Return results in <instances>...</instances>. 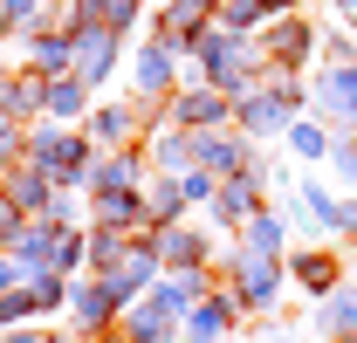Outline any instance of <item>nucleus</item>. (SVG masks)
<instances>
[{"mask_svg":"<svg viewBox=\"0 0 357 343\" xmlns=\"http://www.w3.org/2000/svg\"><path fill=\"white\" fill-rule=\"evenodd\" d=\"M220 282L241 296V316L248 323H275L282 316V289H289V268L282 261H261L248 247H227L220 254Z\"/></svg>","mask_w":357,"mask_h":343,"instance_id":"f257e3e1","label":"nucleus"},{"mask_svg":"<svg viewBox=\"0 0 357 343\" xmlns=\"http://www.w3.org/2000/svg\"><path fill=\"white\" fill-rule=\"evenodd\" d=\"M178 83H185V62H178L172 48H158L151 35H144V42L131 48V62H124V96H131L137 110L158 124V117H165V103L178 96Z\"/></svg>","mask_w":357,"mask_h":343,"instance_id":"f03ea898","label":"nucleus"},{"mask_svg":"<svg viewBox=\"0 0 357 343\" xmlns=\"http://www.w3.org/2000/svg\"><path fill=\"white\" fill-rule=\"evenodd\" d=\"M282 268H289V282H296L310 302H330L344 282H351V261H344V247H337V241H303V247H289V261H282Z\"/></svg>","mask_w":357,"mask_h":343,"instance_id":"7ed1b4c3","label":"nucleus"},{"mask_svg":"<svg viewBox=\"0 0 357 343\" xmlns=\"http://www.w3.org/2000/svg\"><path fill=\"white\" fill-rule=\"evenodd\" d=\"M316 35H323V21L289 14V21H268L261 35H255V48H261L268 69H296V76H310V69H316Z\"/></svg>","mask_w":357,"mask_h":343,"instance_id":"20e7f679","label":"nucleus"},{"mask_svg":"<svg viewBox=\"0 0 357 343\" xmlns=\"http://www.w3.org/2000/svg\"><path fill=\"white\" fill-rule=\"evenodd\" d=\"M310 117H323V124H330V137L357 130V62L310 69Z\"/></svg>","mask_w":357,"mask_h":343,"instance_id":"39448f33","label":"nucleus"},{"mask_svg":"<svg viewBox=\"0 0 357 343\" xmlns=\"http://www.w3.org/2000/svg\"><path fill=\"white\" fill-rule=\"evenodd\" d=\"M69 76L96 96L110 76H124V42H117L110 28H76V35H69Z\"/></svg>","mask_w":357,"mask_h":343,"instance_id":"423d86ee","label":"nucleus"},{"mask_svg":"<svg viewBox=\"0 0 357 343\" xmlns=\"http://www.w3.org/2000/svg\"><path fill=\"white\" fill-rule=\"evenodd\" d=\"M151 247H158V261H165V275L220 268V234H206V227H192V220H178V227H158V234H151Z\"/></svg>","mask_w":357,"mask_h":343,"instance_id":"0eeeda50","label":"nucleus"},{"mask_svg":"<svg viewBox=\"0 0 357 343\" xmlns=\"http://www.w3.org/2000/svg\"><path fill=\"white\" fill-rule=\"evenodd\" d=\"M192 165H206L213 178H234V172H261V144H248L241 130H192Z\"/></svg>","mask_w":357,"mask_h":343,"instance_id":"6e6552de","label":"nucleus"},{"mask_svg":"<svg viewBox=\"0 0 357 343\" xmlns=\"http://www.w3.org/2000/svg\"><path fill=\"white\" fill-rule=\"evenodd\" d=\"M83 130H89V144H96V151H131V144H144L151 117L137 110L131 96H110V103H96V110H89Z\"/></svg>","mask_w":357,"mask_h":343,"instance_id":"1a4fd4ad","label":"nucleus"},{"mask_svg":"<svg viewBox=\"0 0 357 343\" xmlns=\"http://www.w3.org/2000/svg\"><path fill=\"white\" fill-rule=\"evenodd\" d=\"M268 206V185L261 172H234V178H220V192H213V206H206V220H213V234H241L248 220Z\"/></svg>","mask_w":357,"mask_h":343,"instance_id":"9d476101","label":"nucleus"},{"mask_svg":"<svg viewBox=\"0 0 357 343\" xmlns=\"http://www.w3.org/2000/svg\"><path fill=\"white\" fill-rule=\"evenodd\" d=\"M158 275H165V261H158V247H151V234H137L131 247H124V261H117L110 275H96V282H110V296L131 309L137 296H151V289H158Z\"/></svg>","mask_w":357,"mask_h":343,"instance_id":"9b49d317","label":"nucleus"},{"mask_svg":"<svg viewBox=\"0 0 357 343\" xmlns=\"http://www.w3.org/2000/svg\"><path fill=\"white\" fill-rule=\"evenodd\" d=\"M165 117L178 130H227L234 124V96H220L213 83H178V96L165 103Z\"/></svg>","mask_w":357,"mask_h":343,"instance_id":"f8f14e48","label":"nucleus"},{"mask_svg":"<svg viewBox=\"0 0 357 343\" xmlns=\"http://www.w3.org/2000/svg\"><path fill=\"white\" fill-rule=\"evenodd\" d=\"M117 316H124V302L110 296V282H96V275H76L69 282V323H76V337L117 330Z\"/></svg>","mask_w":357,"mask_h":343,"instance_id":"ddd939ff","label":"nucleus"},{"mask_svg":"<svg viewBox=\"0 0 357 343\" xmlns=\"http://www.w3.org/2000/svg\"><path fill=\"white\" fill-rule=\"evenodd\" d=\"M0 199H7L21 220H48V206H55V178H48L42 165H28V158H21V165L0 172Z\"/></svg>","mask_w":357,"mask_h":343,"instance_id":"4468645a","label":"nucleus"},{"mask_svg":"<svg viewBox=\"0 0 357 343\" xmlns=\"http://www.w3.org/2000/svg\"><path fill=\"white\" fill-rule=\"evenodd\" d=\"M289 124H296V117H289V110H282V103H275L261 83L248 89V96H234V130H241L248 144H275Z\"/></svg>","mask_w":357,"mask_h":343,"instance_id":"2eb2a0df","label":"nucleus"},{"mask_svg":"<svg viewBox=\"0 0 357 343\" xmlns=\"http://www.w3.org/2000/svg\"><path fill=\"white\" fill-rule=\"evenodd\" d=\"M137 21H144V0H69V35L76 28H110L124 42V35H137Z\"/></svg>","mask_w":357,"mask_h":343,"instance_id":"dca6fc26","label":"nucleus"},{"mask_svg":"<svg viewBox=\"0 0 357 343\" xmlns=\"http://www.w3.org/2000/svg\"><path fill=\"white\" fill-rule=\"evenodd\" d=\"M144 158H151V172H165V178H185L192 172V130H178L172 117H158V124L144 130Z\"/></svg>","mask_w":357,"mask_h":343,"instance_id":"f3484780","label":"nucleus"},{"mask_svg":"<svg viewBox=\"0 0 357 343\" xmlns=\"http://www.w3.org/2000/svg\"><path fill=\"white\" fill-rule=\"evenodd\" d=\"M42 110H48V76L14 69V76L0 83V117H7V124H42Z\"/></svg>","mask_w":357,"mask_h":343,"instance_id":"a211bd4d","label":"nucleus"},{"mask_svg":"<svg viewBox=\"0 0 357 343\" xmlns=\"http://www.w3.org/2000/svg\"><path fill=\"white\" fill-rule=\"evenodd\" d=\"M117 337H124V343H178V316L158 309L151 296H137L131 309L117 316Z\"/></svg>","mask_w":357,"mask_h":343,"instance_id":"6ab92c4d","label":"nucleus"},{"mask_svg":"<svg viewBox=\"0 0 357 343\" xmlns=\"http://www.w3.org/2000/svg\"><path fill=\"white\" fill-rule=\"evenodd\" d=\"M234 247H248V254H261V261H289V220L275 213V199L234 234Z\"/></svg>","mask_w":357,"mask_h":343,"instance_id":"aec40b11","label":"nucleus"},{"mask_svg":"<svg viewBox=\"0 0 357 343\" xmlns=\"http://www.w3.org/2000/svg\"><path fill=\"white\" fill-rule=\"evenodd\" d=\"M178 220H192V206H185V185H178V178H165V172H151V185H144V234L178 227Z\"/></svg>","mask_w":357,"mask_h":343,"instance_id":"412c9836","label":"nucleus"},{"mask_svg":"<svg viewBox=\"0 0 357 343\" xmlns=\"http://www.w3.org/2000/svg\"><path fill=\"white\" fill-rule=\"evenodd\" d=\"M316 343H357V282H344L330 302H316Z\"/></svg>","mask_w":357,"mask_h":343,"instance_id":"4be33fe9","label":"nucleus"},{"mask_svg":"<svg viewBox=\"0 0 357 343\" xmlns=\"http://www.w3.org/2000/svg\"><path fill=\"white\" fill-rule=\"evenodd\" d=\"M55 247H62V227H48V220H21V234H14V261H21V275L55 268Z\"/></svg>","mask_w":357,"mask_h":343,"instance_id":"5701e85b","label":"nucleus"},{"mask_svg":"<svg viewBox=\"0 0 357 343\" xmlns=\"http://www.w3.org/2000/svg\"><path fill=\"white\" fill-rule=\"evenodd\" d=\"M21 69H35V76H69V35H62V28H35V35L21 42Z\"/></svg>","mask_w":357,"mask_h":343,"instance_id":"b1692460","label":"nucleus"},{"mask_svg":"<svg viewBox=\"0 0 357 343\" xmlns=\"http://www.w3.org/2000/svg\"><path fill=\"white\" fill-rule=\"evenodd\" d=\"M89 110H96V103H89V89L76 83V76H48V124H89Z\"/></svg>","mask_w":357,"mask_h":343,"instance_id":"393cba45","label":"nucleus"},{"mask_svg":"<svg viewBox=\"0 0 357 343\" xmlns=\"http://www.w3.org/2000/svg\"><path fill=\"white\" fill-rule=\"evenodd\" d=\"M282 144H289V158H303V165H330V124H323V117H296V124L282 130Z\"/></svg>","mask_w":357,"mask_h":343,"instance_id":"a878e982","label":"nucleus"},{"mask_svg":"<svg viewBox=\"0 0 357 343\" xmlns=\"http://www.w3.org/2000/svg\"><path fill=\"white\" fill-rule=\"evenodd\" d=\"M261 89L289 110V117H310V76H296V69H268V62H261Z\"/></svg>","mask_w":357,"mask_h":343,"instance_id":"bb28decb","label":"nucleus"},{"mask_svg":"<svg viewBox=\"0 0 357 343\" xmlns=\"http://www.w3.org/2000/svg\"><path fill=\"white\" fill-rule=\"evenodd\" d=\"M21 289L35 296L42 316H62L69 309V275H55V268H35V275H21Z\"/></svg>","mask_w":357,"mask_h":343,"instance_id":"cd10ccee","label":"nucleus"},{"mask_svg":"<svg viewBox=\"0 0 357 343\" xmlns=\"http://www.w3.org/2000/svg\"><path fill=\"white\" fill-rule=\"evenodd\" d=\"M42 21H48V0H0V35L7 42H28Z\"/></svg>","mask_w":357,"mask_h":343,"instance_id":"c85d7f7f","label":"nucleus"},{"mask_svg":"<svg viewBox=\"0 0 357 343\" xmlns=\"http://www.w3.org/2000/svg\"><path fill=\"white\" fill-rule=\"evenodd\" d=\"M137 234H110V227H89V275H110L117 261H124V247H131Z\"/></svg>","mask_w":357,"mask_h":343,"instance_id":"c756f323","label":"nucleus"},{"mask_svg":"<svg viewBox=\"0 0 357 343\" xmlns=\"http://www.w3.org/2000/svg\"><path fill=\"white\" fill-rule=\"evenodd\" d=\"M337 62H357V35L337 28V21H323V35H316V69H337Z\"/></svg>","mask_w":357,"mask_h":343,"instance_id":"7c9ffc66","label":"nucleus"},{"mask_svg":"<svg viewBox=\"0 0 357 343\" xmlns=\"http://www.w3.org/2000/svg\"><path fill=\"white\" fill-rule=\"evenodd\" d=\"M213 28H227V35H248V42H255V35H261L268 21H261V7H255V0H220Z\"/></svg>","mask_w":357,"mask_h":343,"instance_id":"2f4dec72","label":"nucleus"},{"mask_svg":"<svg viewBox=\"0 0 357 343\" xmlns=\"http://www.w3.org/2000/svg\"><path fill=\"white\" fill-rule=\"evenodd\" d=\"M28 323H42L35 296H28V289H7V296H0V337H7V330H28Z\"/></svg>","mask_w":357,"mask_h":343,"instance_id":"473e14b6","label":"nucleus"},{"mask_svg":"<svg viewBox=\"0 0 357 343\" xmlns=\"http://www.w3.org/2000/svg\"><path fill=\"white\" fill-rule=\"evenodd\" d=\"M330 172H337V185H344V192H357V130L330 137Z\"/></svg>","mask_w":357,"mask_h":343,"instance_id":"72a5a7b5","label":"nucleus"},{"mask_svg":"<svg viewBox=\"0 0 357 343\" xmlns=\"http://www.w3.org/2000/svg\"><path fill=\"white\" fill-rule=\"evenodd\" d=\"M165 14H172L178 28H206L220 14V0H165Z\"/></svg>","mask_w":357,"mask_h":343,"instance_id":"f704fd0d","label":"nucleus"},{"mask_svg":"<svg viewBox=\"0 0 357 343\" xmlns=\"http://www.w3.org/2000/svg\"><path fill=\"white\" fill-rule=\"evenodd\" d=\"M178 185H185V206H213V192H220V178H213L206 165H192Z\"/></svg>","mask_w":357,"mask_h":343,"instance_id":"c9c22d12","label":"nucleus"},{"mask_svg":"<svg viewBox=\"0 0 357 343\" xmlns=\"http://www.w3.org/2000/svg\"><path fill=\"white\" fill-rule=\"evenodd\" d=\"M323 21H337V28L357 35V0H323Z\"/></svg>","mask_w":357,"mask_h":343,"instance_id":"e433bc0d","label":"nucleus"},{"mask_svg":"<svg viewBox=\"0 0 357 343\" xmlns=\"http://www.w3.org/2000/svg\"><path fill=\"white\" fill-rule=\"evenodd\" d=\"M255 7H261V21H289V14H303L310 0H255Z\"/></svg>","mask_w":357,"mask_h":343,"instance_id":"4c0bfd02","label":"nucleus"},{"mask_svg":"<svg viewBox=\"0 0 357 343\" xmlns=\"http://www.w3.org/2000/svg\"><path fill=\"white\" fill-rule=\"evenodd\" d=\"M14 234H21V213L0 199V254H14Z\"/></svg>","mask_w":357,"mask_h":343,"instance_id":"58836bf2","label":"nucleus"},{"mask_svg":"<svg viewBox=\"0 0 357 343\" xmlns=\"http://www.w3.org/2000/svg\"><path fill=\"white\" fill-rule=\"evenodd\" d=\"M337 241H357V192H344V220H337Z\"/></svg>","mask_w":357,"mask_h":343,"instance_id":"ea45409f","label":"nucleus"},{"mask_svg":"<svg viewBox=\"0 0 357 343\" xmlns=\"http://www.w3.org/2000/svg\"><path fill=\"white\" fill-rule=\"evenodd\" d=\"M7 289H21V261L14 254H0V296H7Z\"/></svg>","mask_w":357,"mask_h":343,"instance_id":"a19ab883","label":"nucleus"},{"mask_svg":"<svg viewBox=\"0 0 357 343\" xmlns=\"http://www.w3.org/2000/svg\"><path fill=\"white\" fill-rule=\"evenodd\" d=\"M0 343H48V330H42V323H28V330H7Z\"/></svg>","mask_w":357,"mask_h":343,"instance_id":"79ce46f5","label":"nucleus"},{"mask_svg":"<svg viewBox=\"0 0 357 343\" xmlns=\"http://www.w3.org/2000/svg\"><path fill=\"white\" fill-rule=\"evenodd\" d=\"M48 343H83V337H76V330H48Z\"/></svg>","mask_w":357,"mask_h":343,"instance_id":"37998d69","label":"nucleus"},{"mask_svg":"<svg viewBox=\"0 0 357 343\" xmlns=\"http://www.w3.org/2000/svg\"><path fill=\"white\" fill-rule=\"evenodd\" d=\"M83 343H124V337H117V330H96V337H83Z\"/></svg>","mask_w":357,"mask_h":343,"instance_id":"c03bdc74","label":"nucleus"},{"mask_svg":"<svg viewBox=\"0 0 357 343\" xmlns=\"http://www.w3.org/2000/svg\"><path fill=\"white\" fill-rule=\"evenodd\" d=\"M275 343H316V337H296V330H282V337H275Z\"/></svg>","mask_w":357,"mask_h":343,"instance_id":"a18cd8bd","label":"nucleus"},{"mask_svg":"<svg viewBox=\"0 0 357 343\" xmlns=\"http://www.w3.org/2000/svg\"><path fill=\"white\" fill-rule=\"evenodd\" d=\"M7 76H14V62H7V55H0V83H7Z\"/></svg>","mask_w":357,"mask_h":343,"instance_id":"49530a36","label":"nucleus"},{"mask_svg":"<svg viewBox=\"0 0 357 343\" xmlns=\"http://www.w3.org/2000/svg\"><path fill=\"white\" fill-rule=\"evenodd\" d=\"M234 343H261V337H234Z\"/></svg>","mask_w":357,"mask_h":343,"instance_id":"de8ad7c7","label":"nucleus"},{"mask_svg":"<svg viewBox=\"0 0 357 343\" xmlns=\"http://www.w3.org/2000/svg\"><path fill=\"white\" fill-rule=\"evenodd\" d=\"M48 7H69V0H48Z\"/></svg>","mask_w":357,"mask_h":343,"instance_id":"09e8293b","label":"nucleus"}]
</instances>
